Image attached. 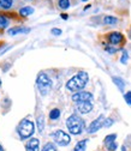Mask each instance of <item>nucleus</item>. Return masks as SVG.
Here are the masks:
<instances>
[{
	"label": "nucleus",
	"mask_w": 131,
	"mask_h": 151,
	"mask_svg": "<svg viewBox=\"0 0 131 151\" xmlns=\"http://www.w3.org/2000/svg\"><path fill=\"white\" fill-rule=\"evenodd\" d=\"M112 81L114 82V84L119 88V90H120V91H123V90H124L125 83H124V81H123L122 78H119V77H113V78H112Z\"/></svg>",
	"instance_id": "4468645a"
},
{
	"label": "nucleus",
	"mask_w": 131,
	"mask_h": 151,
	"mask_svg": "<svg viewBox=\"0 0 131 151\" xmlns=\"http://www.w3.org/2000/svg\"><path fill=\"white\" fill-rule=\"evenodd\" d=\"M30 31V28H13L9 30V35L13 36L17 34H28Z\"/></svg>",
	"instance_id": "9b49d317"
},
{
	"label": "nucleus",
	"mask_w": 131,
	"mask_h": 151,
	"mask_svg": "<svg viewBox=\"0 0 131 151\" xmlns=\"http://www.w3.org/2000/svg\"><path fill=\"white\" fill-rule=\"evenodd\" d=\"M37 127H39L40 132L43 131V115H40L39 118H37Z\"/></svg>",
	"instance_id": "412c9836"
},
{
	"label": "nucleus",
	"mask_w": 131,
	"mask_h": 151,
	"mask_svg": "<svg viewBox=\"0 0 131 151\" xmlns=\"http://www.w3.org/2000/svg\"><path fill=\"white\" fill-rule=\"evenodd\" d=\"M62 17H63V19H67V14H65V13H63Z\"/></svg>",
	"instance_id": "c85d7f7f"
},
{
	"label": "nucleus",
	"mask_w": 131,
	"mask_h": 151,
	"mask_svg": "<svg viewBox=\"0 0 131 151\" xmlns=\"http://www.w3.org/2000/svg\"><path fill=\"white\" fill-rule=\"evenodd\" d=\"M127 59H129V54H127V52H126V50H123V56H122V59H120V63L125 65V64L127 63Z\"/></svg>",
	"instance_id": "5701e85b"
},
{
	"label": "nucleus",
	"mask_w": 131,
	"mask_h": 151,
	"mask_svg": "<svg viewBox=\"0 0 131 151\" xmlns=\"http://www.w3.org/2000/svg\"><path fill=\"white\" fill-rule=\"evenodd\" d=\"M124 99H125L126 103H127L129 106H131V91H129V92L125 93V95H124Z\"/></svg>",
	"instance_id": "b1692460"
},
{
	"label": "nucleus",
	"mask_w": 131,
	"mask_h": 151,
	"mask_svg": "<svg viewBox=\"0 0 131 151\" xmlns=\"http://www.w3.org/2000/svg\"><path fill=\"white\" fill-rule=\"evenodd\" d=\"M87 143H88V140H87V139H83V140L78 142V143L76 144V146H75L73 151H85V146H87Z\"/></svg>",
	"instance_id": "f8f14e48"
},
{
	"label": "nucleus",
	"mask_w": 131,
	"mask_h": 151,
	"mask_svg": "<svg viewBox=\"0 0 131 151\" xmlns=\"http://www.w3.org/2000/svg\"><path fill=\"white\" fill-rule=\"evenodd\" d=\"M106 50H107L108 53H114L117 49H113V48H108V47H106Z\"/></svg>",
	"instance_id": "cd10ccee"
},
{
	"label": "nucleus",
	"mask_w": 131,
	"mask_h": 151,
	"mask_svg": "<svg viewBox=\"0 0 131 151\" xmlns=\"http://www.w3.org/2000/svg\"><path fill=\"white\" fill-rule=\"evenodd\" d=\"M108 41L112 43V45H118L123 41V35L120 32H117V31H113L108 35Z\"/></svg>",
	"instance_id": "1a4fd4ad"
},
{
	"label": "nucleus",
	"mask_w": 131,
	"mask_h": 151,
	"mask_svg": "<svg viewBox=\"0 0 131 151\" xmlns=\"http://www.w3.org/2000/svg\"><path fill=\"white\" fill-rule=\"evenodd\" d=\"M116 138H117V134H109V136H107V137L105 138V144H106V146L109 145L111 143H114Z\"/></svg>",
	"instance_id": "a211bd4d"
},
{
	"label": "nucleus",
	"mask_w": 131,
	"mask_h": 151,
	"mask_svg": "<svg viewBox=\"0 0 131 151\" xmlns=\"http://www.w3.org/2000/svg\"><path fill=\"white\" fill-rule=\"evenodd\" d=\"M9 27V21L4 16H0V29H5Z\"/></svg>",
	"instance_id": "aec40b11"
},
{
	"label": "nucleus",
	"mask_w": 131,
	"mask_h": 151,
	"mask_svg": "<svg viewBox=\"0 0 131 151\" xmlns=\"http://www.w3.org/2000/svg\"><path fill=\"white\" fill-rule=\"evenodd\" d=\"M12 4H13L12 0H0V7L4 10H9L12 6Z\"/></svg>",
	"instance_id": "2eb2a0df"
},
{
	"label": "nucleus",
	"mask_w": 131,
	"mask_h": 151,
	"mask_svg": "<svg viewBox=\"0 0 131 151\" xmlns=\"http://www.w3.org/2000/svg\"><path fill=\"white\" fill-rule=\"evenodd\" d=\"M0 151H4V149L1 147V145H0Z\"/></svg>",
	"instance_id": "c756f323"
},
{
	"label": "nucleus",
	"mask_w": 131,
	"mask_h": 151,
	"mask_svg": "<svg viewBox=\"0 0 131 151\" xmlns=\"http://www.w3.org/2000/svg\"><path fill=\"white\" fill-rule=\"evenodd\" d=\"M27 149L30 151H39V140L36 138H33L28 142L27 144Z\"/></svg>",
	"instance_id": "9d476101"
},
{
	"label": "nucleus",
	"mask_w": 131,
	"mask_h": 151,
	"mask_svg": "<svg viewBox=\"0 0 131 151\" xmlns=\"http://www.w3.org/2000/svg\"><path fill=\"white\" fill-rule=\"evenodd\" d=\"M130 37H131V31H130Z\"/></svg>",
	"instance_id": "473e14b6"
},
{
	"label": "nucleus",
	"mask_w": 131,
	"mask_h": 151,
	"mask_svg": "<svg viewBox=\"0 0 131 151\" xmlns=\"http://www.w3.org/2000/svg\"><path fill=\"white\" fill-rule=\"evenodd\" d=\"M33 12H34V9L30 7V6H25V7H23V9L20 10V14H21L22 17H27V16L31 14Z\"/></svg>",
	"instance_id": "ddd939ff"
},
{
	"label": "nucleus",
	"mask_w": 131,
	"mask_h": 151,
	"mask_svg": "<svg viewBox=\"0 0 131 151\" xmlns=\"http://www.w3.org/2000/svg\"><path fill=\"white\" fill-rule=\"evenodd\" d=\"M0 86H1V79H0Z\"/></svg>",
	"instance_id": "7c9ffc66"
},
{
	"label": "nucleus",
	"mask_w": 131,
	"mask_h": 151,
	"mask_svg": "<svg viewBox=\"0 0 131 151\" xmlns=\"http://www.w3.org/2000/svg\"><path fill=\"white\" fill-rule=\"evenodd\" d=\"M112 124H113V120H112V119H107V120H105L103 126L105 127H109V126H112Z\"/></svg>",
	"instance_id": "a878e982"
},
{
	"label": "nucleus",
	"mask_w": 131,
	"mask_h": 151,
	"mask_svg": "<svg viewBox=\"0 0 131 151\" xmlns=\"http://www.w3.org/2000/svg\"><path fill=\"white\" fill-rule=\"evenodd\" d=\"M107 149L109 150V151H116L117 150V143L114 142V143H111L109 145H107Z\"/></svg>",
	"instance_id": "393cba45"
},
{
	"label": "nucleus",
	"mask_w": 131,
	"mask_h": 151,
	"mask_svg": "<svg viewBox=\"0 0 131 151\" xmlns=\"http://www.w3.org/2000/svg\"><path fill=\"white\" fill-rule=\"evenodd\" d=\"M118 22V19L116 17H112V16H106L103 18V23L105 24H116Z\"/></svg>",
	"instance_id": "f3484780"
},
{
	"label": "nucleus",
	"mask_w": 131,
	"mask_h": 151,
	"mask_svg": "<svg viewBox=\"0 0 131 151\" xmlns=\"http://www.w3.org/2000/svg\"><path fill=\"white\" fill-rule=\"evenodd\" d=\"M53 139L55 140V143L59 144V145H62V146L69 145V144H70V140H71L70 136H69L67 133H65L64 131H62V129L54 132V133H53Z\"/></svg>",
	"instance_id": "39448f33"
},
{
	"label": "nucleus",
	"mask_w": 131,
	"mask_h": 151,
	"mask_svg": "<svg viewBox=\"0 0 131 151\" xmlns=\"http://www.w3.org/2000/svg\"><path fill=\"white\" fill-rule=\"evenodd\" d=\"M52 34L53 35H57V36H59V35H62V30L60 29H52Z\"/></svg>",
	"instance_id": "bb28decb"
},
{
	"label": "nucleus",
	"mask_w": 131,
	"mask_h": 151,
	"mask_svg": "<svg viewBox=\"0 0 131 151\" xmlns=\"http://www.w3.org/2000/svg\"><path fill=\"white\" fill-rule=\"evenodd\" d=\"M76 108L81 114H87V113H89L93 109V104H91V102H78Z\"/></svg>",
	"instance_id": "6e6552de"
},
{
	"label": "nucleus",
	"mask_w": 131,
	"mask_h": 151,
	"mask_svg": "<svg viewBox=\"0 0 131 151\" xmlns=\"http://www.w3.org/2000/svg\"><path fill=\"white\" fill-rule=\"evenodd\" d=\"M34 131H35V126H34V122L28 120V119H24L21 121L20 126H18V134L22 139H27L29 138L30 136L34 134Z\"/></svg>",
	"instance_id": "7ed1b4c3"
},
{
	"label": "nucleus",
	"mask_w": 131,
	"mask_h": 151,
	"mask_svg": "<svg viewBox=\"0 0 131 151\" xmlns=\"http://www.w3.org/2000/svg\"><path fill=\"white\" fill-rule=\"evenodd\" d=\"M82 1H88V0H82Z\"/></svg>",
	"instance_id": "2f4dec72"
},
{
	"label": "nucleus",
	"mask_w": 131,
	"mask_h": 151,
	"mask_svg": "<svg viewBox=\"0 0 131 151\" xmlns=\"http://www.w3.org/2000/svg\"><path fill=\"white\" fill-rule=\"evenodd\" d=\"M66 127L70 133L72 134H81L82 131L84 129V121L81 116L73 114L67 118L66 120Z\"/></svg>",
	"instance_id": "f03ea898"
},
{
	"label": "nucleus",
	"mask_w": 131,
	"mask_h": 151,
	"mask_svg": "<svg viewBox=\"0 0 131 151\" xmlns=\"http://www.w3.org/2000/svg\"><path fill=\"white\" fill-rule=\"evenodd\" d=\"M37 86H39L40 91L42 95H46L48 90L51 89V79L48 78V76L45 73H40L37 76Z\"/></svg>",
	"instance_id": "20e7f679"
},
{
	"label": "nucleus",
	"mask_w": 131,
	"mask_h": 151,
	"mask_svg": "<svg viewBox=\"0 0 131 151\" xmlns=\"http://www.w3.org/2000/svg\"><path fill=\"white\" fill-rule=\"evenodd\" d=\"M88 81H89L88 73L82 71V72H78L76 76H73V77L66 83V88L70 91H80L85 86Z\"/></svg>",
	"instance_id": "f257e3e1"
},
{
	"label": "nucleus",
	"mask_w": 131,
	"mask_h": 151,
	"mask_svg": "<svg viewBox=\"0 0 131 151\" xmlns=\"http://www.w3.org/2000/svg\"><path fill=\"white\" fill-rule=\"evenodd\" d=\"M42 151H57V149H55V146L52 143H48L42 147Z\"/></svg>",
	"instance_id": "4be33fe9"
},
{
	"label": "nucleus",
	"mask_w": 131,
	"mask_h": 151,
	"mask_svg": "<svg viewBox=\"0 0 131 151\" xmlns=\"http://www.w3.org/2000/svg\"><path fill=\"white\" fill-rule=\"evenodd\" d=\"M59 116H60V110H59L58 108H54V109L51 110L49 118H51L52 120H57V119H59Z\"/></svg>",
	"instance_id": "dca6fc26"
},
{
	"label": "nucleus",
	"mask_w": 131,
	"mask_h": 151,
	"mask_svg": "<svg viewBox=\"0 0 131 151\" xmlns=\"http://www.w3.org/2000/svg\"><path fill=\"white\" fill-rule=\"evenodd\" d=\"M72 101L73 102H91L93 101V95L90 92L85 91H78L75 95H72Z\"/></svg>",
	"instance_id": "423d86ee"
},
{
	"label": "nucleus",
	"mask_w": 131,
	"mask_h": 151,
	"mask_svg": "<svg viewBox=\"0 0 131 151\" xmlns=\"http://www.w3.org/2000/svg\"><path fill=\"white\" fill-rule=\"evenodd\" d=\"M103 124H105V118L103 115H100L96 120H94L90 124V126L88 127V133H95L103 126Z\"/></svg>",
	"instance_id": "0eeeda50"
},
{
	"label": "nucleus",
	"mask_w": 131,
	"mask_h": 151,
	"mask_svg": "<svg viewBox=\"0 0 131 151\" xmlns=\"http://www.w3.org/2000/svg\"><path fill=\"white\" fill-rule=\"evenodd\" d=\"M59 7L63 10H67L70 7V0H59Z\"/></svg>",
	"instance_id": "6ab92c4d"
}]
</instances>
